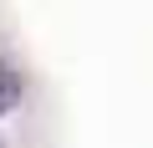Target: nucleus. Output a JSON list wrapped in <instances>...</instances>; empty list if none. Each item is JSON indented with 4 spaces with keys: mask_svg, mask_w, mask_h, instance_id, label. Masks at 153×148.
Wrapping results in <instances>:
<instances>
[{
    "mask_svg": "<svg viewBox=\"0 0 153 148\" xmlns=\"http://www.w3.org/2000/svg\"><path fill=\"white\" fill-rule=\"evenodd\" d=\"M21 92H26V87H21V71L0 56V118H5L10 107H21Z\"/></svg>",
    "mask_w": 153,
    "mask_h": 148,
    "instance_id": "f257e3e1",
    "label": "nucleus"
}]
</instances>
